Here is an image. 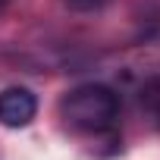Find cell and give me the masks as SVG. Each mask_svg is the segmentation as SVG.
<instances>
[{
	"label": "cell",
	"instance_id": "6da1fadb",
	"mask_svg": "<svg viewBox=\"0 0 160 160\" xmlns=\"http://www.w3.org/2000/svg\"><path fill=\"white\" fill-rule=\"evenodd\" d=\"M63 116L78 132H110L119 119V98L107 85H78L63 101Z\"/></svg>",
	"mask_w": 160,
	"mask_h": 160
},
{
	"label": "cell",
	"instance_id": "7a4b0ae2",
	"mask_svg": "<svg viewBox=\"0 0 160 160\" xmlns=\"http://www.w3.org/2000/svg\"><path fill=\"white\" fill-rule=\"evenodd\" d=\"M38 113V98L28 88H7L0 91V122L7 129H22L35 119Z\"/></svg>",
	"mask_w": 160,
	"mask_h": 160
},
{
	"label": "cell",
	"instance_id": "3957f363",
	"mask_svg": "<svg viewBox=\"0 0 160 160\" xmlns=\"http://www.w3.org/2000/svg\"><path fill=\"white\" fill-rule=\"evenodd\" d=\"M141 107L151 113V119L160 126V75L151 78V82H144L141 88Z\"/></svg>",
	"mask_w": 160,
	"mask_h": 160
},
{
	"label": "cell",
	"instance_id": "277c9868",
	"mask_svg": "<svg viewBox=\"0 0 160 160\" xmlns=\"http://www.w3.org/2000/svg\"><path fill=\"white\" fill-rule=\"evenodd\" d=\"M110 0H66V7L75 10V13H94V10H104Z\"/></svg>",
	"mask_w": 160,
	"mask_h": 160
},
{
	"label": "cell",
	"instance_id": "5b68a950",
	"mask_svg": "<svg viewBox=\"0 0 160 160\" xmlns=\"http://www.w3.org/2000/svg\"><path fill=\"white\" fill-rule=\"evenodd\" d=\"M3 3H7V0H0V7H3Z\"/></svg>",
	"mask_w": 160,
	"mask_h": 160
}]
</instances>
